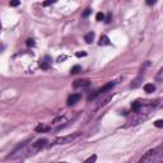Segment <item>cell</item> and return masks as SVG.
Wrapping results in <instances>:
<instances>
[{
	"instance_id": "cell-2",
	"label": "cell",
	"mask_w": 163,
	"mask_h": 163,
	"mask_svg": "<svg viewBox=\"0 0 163 163\" xmlns=\"http://www.w3.org/2000/svg\"><path fill=\"white\" fill-rule=\"evenodd\" d=\"M114 85H115V82H108V83H107V84H104L101 89H98L97 92H94L93 94L89 96V97H88V101H92V99H94L96 97H98V96H101V94H104L106 92L111 91V89L114 88Z\"/></svg>"
},
{
	"instance_id": "cell-11",
	"label": "cell",
	"mask_w": 163,
	"mask_h": 163,
	"mask_svg": "<svg viewBox=\"0 0 163 163\" xmlns=\"http://www.w3.org/2000/svg\"><path fill=\"white\" fill-rule=\"evenodd\" d=\"M93 40H94V32H89L84 36V41L87 42V44H92Z\"/></svg>"
},
{
	"instance_id": "cell-22",
	"label": "cell",
	"mask_w": 163,
	"mask_h": 163,
	"mask_svg": "<svg viewBox=\"0 0 163 163\" xmlns=\"http://www.w3.org/2000/svg\"><path fill=\"white\" fill-rule=\"evenodd\" d=\"M145 3L148 4V5H153V4L157 3V0H145Z\"/></svg>"
},
{
	"instance_id": "cell-21",
	"label": "cell",
	"mask_w": 163,
	"mask_h": 163,
	"mask_svg": "<svg viewBox=\"0 0 163 163\" xmlns=\"http://www.w3.org/2000/svg\"><path fill=\"white\" fill-rule=\"evenodd\" d=\"M154 125H156L157 127H162L163 126V121H162V120H157V121L154 122Z\"/></svg>"
},
{
	"instance_id": "cell-7",
	"label": "cell",
	"mask_w": 163,
	"mask_h": 163,
	"mask_svg": "<svg viewBox=\"0 0 163 163\" xmlns=\"http://www.w3.org/2000/svg\"><path fill=\"white\" fill-rule=\"evenodd\" d=\"M50 65H51V59H50L49 56H46L45 59L40 63V66H41V69H44V70H47V69L50 68Z\"/></svg>"
},
{
	"instance_id": "cell-4",
	"label": "cell",
	"mask_w": 163,
	"mask_h": 163,
	"mask_svg": "<svg viewBox=\"0 0 163 163\" xmlns=\"http://www.w3.org/2000/svg\"><path fill=\"white\" fill-rule=\"evenodd\" d=\"M91 85V82L88 79H78L73 83V87L74 88H87Z\"/></svg>"
},
{
	"instance_id": "cell-5",
	"label": "cell",
	"mask_w": 163,
	"mask_h": 163,
	"mask_svg": "<svg viewBox=\"0 0 163 163\" xmlns=\"http://www.w3.org/2000/svg\"><path fill=\"white\" fill-rule=\"evenodd\" d=\"M47 143H49L47 139H40V140H37L36 143H33V148L36 150H40L42 148H45V147L47 145Z\"/></svg>"
},
{
	"instance_id": "cell-3",
	"label": "cell",
	"mask_w": 163,
	"mask_h": 163,
	"mask_svg": "<svg viewBox=\"0 0 163 163\" xmlns=\"http://www.w3.org/2000/svg\"><path fill=\"white\" fill-rule=\"evenodd\" d=\"M80 135V133H74V134H69L66 137H61V138H57L55 140V144L56 145H61V144H68V143H71L74 139H76Z\"/></svg>"
},
{
	"instance_id": "cell-13",
	"label": "cell",
	"mask_w": 163,
	"mask_h": 163,
	"mask_svg": "<svg viewBox=\"0 0 163 163\" xmlns=\"http://www.w3.org/2000/svg\"><path fill=\"white\" fill-rule=\"evenodd\" d=\"M142 80H143V78H142V76H138V78H137V79H135V80L133 82V83H131V85H130V87H131V88H133V89H135V88H138V87H139V85H140V83H142Z\"/></svg>"
},
{
	"instance_id": "cell-14",
	"label": "cell",
	"mask_w": 163,
	"mask_h": 163,
	"mask_svg": "<svg viewBox=\"0 0 163 163\" xmlns=\"http://www.w3.org/2000/svg\"><path fill=\"white\" fill-rule=\"evenodd\" d=\"M80 71H82V68L79 66V65H75V66L71 68V70H70L71 74H78V73H80Z\"/></svg>"
},
{
	"instance_id": "cell-24",
	"label": "cell",
	"mask_w": 163,
	"mask_h": 163,
	"mask_svg": "<svg viewBox=\"0 0 163 163\" xmlns=\"http://www.w3.org/2000/svg\"><path fill=\"white\" fill-rule=\"evenodd\" d=\"M0 29H1V24H0Z\"/></svg>"
},
{
	"instance_id": "cell-16",
	"label": "cell",
	"mask_w": 163,
	"mask_h": 163,
	"mask_svg": "<svg viewBox=\"0 0 163 163\" xmlns=\"http://www.w3.org/2000/svg\"><path fill=\"white\" fill-rule=\"evenodd\" d=\"M96 19H97V21H98V22H102V21H104V19H106V18H104V14H103V13H97V15H96Z\"/></svg>"
},
{
	"instance_id": "cell-17",
	"label": "cell",
	"mask_w": 163,
	"mask_h": 163,
	"mask_svg": "<svg viewBox=\"0 0 163 163\" xmlns=\"http://www.w3.org/2000/svg\"><path fill=\"white\" fill-rule=\"evenodd\" d=\"M26 44H27V46H29V47H33V46L36 45V44H34V40H33V38H28Z\"/></svg>"
},
{
	"instance_id": "cell-12",
	"label": "cell",
	"mask_w": 163,
	"mask_h": 163,
	"mask_svg": "<svg viewBox=\"0 0 163 163\" xmlns=\"http://www.w3.org/2000/svg\"><path fill=\"white\" fill-rule=\"evenodd\" d=\"M131 108H133L134 112H139L142 108V103L139 102V101H135V102H133V104H131Z\"/></svg>"
},
{
	"instance_id": "cell-18",
	"label": "cell",
	"mask_w": 163,
	"mask_h": 163,
	"mask_svg": "<svg viewBox=\"0 0 163 163\" xmlns=\"http://www.w3.org/2000/svg\"><path fill=\"white\" fill-rule=\"evenodd\" d=\"M10 6H18L19 4H21V1H19V0H10Z\"/></svg>"
},
{
	"instance_id": "cell-20",
	"label": "cell",
	"mask_w": 163,
	"mask_h": 163,
	"mask_svg": "<svg viewBox=\"0 0 163 163\" xmlns=\"http://www.w3.org/2000/svg\"><path fill=\"white\" fill-rule=\"evenodd\" d=\"M97 159V156H92V157H89L88 159H85V163H89V162H94Z\"/></svg>"
},
{
	"instance_id": "cell-6",
	"label": "cell",
	"mask_w": 163,
	"mask_h": 163,
	"mask_svg": "<svg viewBox=\"0 0 163 163\" xmlns=\"http://www.w3.org/2000/svg\"><path fill=\"white\" fill-rule=\"evenodd\" d=\"M80 99H82V96L80 94H71V96H69V98H68V106H74V104L76 102H79Z\"/></svg>"
},
{
	"instance_id": "cell-19",
	"label": "cell",
	"mask_w": 163,
	"mask_h": 163,
	"mask_svg": "<svg viewBox=\"0 0 163 163\" xmlns=\"http://www.w3.org/2000/svg\"><path fill=\"white\" fill-rule=\"evenodd\" d=\"M92 13V9H91V8H87V9H85L84 11H83V17L85 18V17H88V15L89 14H91Z\"/></svg>"
},
{
	"instance_id": "cell-8",
	"label": "cell",
	"mask_w": 163,
	"mask_h": 163,
	"mask_svg": "<svg viewBox=\"0 0 163 163\" xmlns=\"http://www.w3.org/2000/svg\"><path fill=\"white\" fill-rule=\"evenodd\" d=\"M34 130H36L37 133H47V131L51 130V127L47 126V125H38V126H36Z\"/></svg>"
},
{
	"instance_id": "cell-1",
	"label": "cell",
	"mask_w": 163,
	"mask_h": 163,
	"mask_svg": "<svg viewBox=\"0 0 163 163\" xmlns=\"http://www.w3.org/2000/svg\"><path fill=\"white\" fill-rule=\"evenodd\" d=\"M162 159H163L162 148H156V149H153V150H149V152L140 159V162H144V163H157V162H161Z\"/></svg>"
},
{
	"instance_id": "cell-15",
	"label": "cell",
	"mask_w": 163,
	"mask_h": 163,
	"mask_svg": "<svg viewBox=\"0 0 163 163\" xmlns=\"http://www.w3.org/2000/svg\"><path fill=\"white\" fill-rule=\"evenodd\" d=\"M57 1V0H46V1L42 3V5L44 6H50V5H52V4H55Z\"/></svg>"
},
{
	"instance_id": "cell-23",
	"label": "cell",
	"mask_w": 163,
	"mask_h": 163,
	"mask_svg": "<svg viewBox=\"0 0 163 163\" xmlns=\"http://www.w3.org/2000/svg\"><path fill=\"white\" fill-rule=\"evenodd\" d=\"M82 56H87L85 52H76V57H82Z\"/></svg>"
},
{
	"instance_id": "cell-10",
	"label": "cell",
	"mask_w": 163,
	"mask_h": 163,
	"mask_svg": "<svg viewBox=\"0 0 163 163\" xmlns=\"http://www.w3.org/2000/svg\"><path fill=\"white\" fill-rule=\"evenodd\" d=\"M144 91H145L147 93H153L154 91H156V85L152 84V83L145 84V85H144Z\"/></svg>"
},
{
	"instance_id": "cell-9",
	"label": "cell",
	"mask_w": 163,
	"mask_h": 163,
	"mask_svg": "<svg viewBox=\"0 0 163 163\" xmlns=\"http://www.w3.org/2000/svg\"><path fill=\"white\" fill-rule=\"evenodd\" d=\"M98 45L99 46H107V45H111V42H110V40H108L107 36H101Z\"/></svg>"
}]
</instances>
